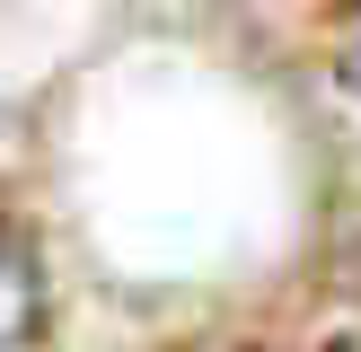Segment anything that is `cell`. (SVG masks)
Wrapping results in <instances>:
<instances>
[{
	"label": "cell",
	"instance_id": "cell-1",
	"mask_svg": "<svg viewBox=\"0 0 361 352\" xmlns=\"http://www.w3.org/2000/svg\"><path fill=\"white\" fill-rule=\"evenodd\" d=\"M317 352H361V344H317Z\"/></svg>",
	"mask_w": 361,
	"mask_h": 352
}]
</instances>
